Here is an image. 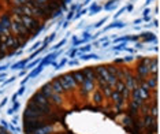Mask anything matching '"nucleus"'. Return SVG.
Segmentation results:
<instances>
[{
	"instance_id": "7ed1b4c3",
	"label": "nucleus",
	"mask_w": 160,
	"mask_h": 134,
	"mask_svg": "<svg viewBox=\"0 0 160 134\" xmlns=\"http://www.w3.org/2000/svg\"><path fill=\"white\" fill-rule=\"evenodd\" d=\"M21 22L27 30H40L41 26H40L39 21L33 17H27V15H22L21 17Z\"/></svg>"
},
{
	"instance_id": "20e7f679",
	"label": "nucleus",
	"mask_w": 160,
	"mask_h": 134,
	"mask_svg": "<svg viewBox=\"0 0 160 134\" xmlns=\"http://www.w3.org/2000/svg\"><path fill=\"white\" fill-rule=\"evenodd\" d=\"M59 82H60V85H62L63 90H71L77 86V82H75L73 74H66V75H63V77H60Z\"/></svg>"
},
{
	"instance_id": "6e6552de",
	"label": "nucleus",
	"mask_w": 160,
	"mask_h": 134,
	"mask_svg": "<svg viewBox=\"0 0 160 134\" xmlns=\"http://www.w3.org/2000/svg\"><path fill=\"white\" fill-rule=\"evenodd\" d=\"M6 47L7 48H18L19 47V40L17 37H7L6 39Z\"/></svg>"
},
{
	"instance_id": "6ab92c4d",
	"label": "nucleus",
	"mask_w": 160,
	"mask_h": 134,
	"mask_svg": "<svg viewBox=\"0 0 160 134\" xmlns=\"http://www.w3.org/2000/svg\"><path fill=\"white\" fill-rule=\"evenodd\" d=\"M146 82V85L149 86V89H156V85H157V78H156V75H153L152 78H149L148 81H145Z\"/></svg>"
},
{
	"instance_id": "0eeeda50",
	"label": "nucleus",
	"mask_w": 160,
	"mask_h": 134,
	"mask_svg": "<svg viewBox=\"0 0 160 134\" xmlns=\"http://www.w3.org/2000/svg\"><path fill=\"white\" fill-rule=\"evenodd\" d=\"M49 103L51 104H53V105H62L63 104V98H62V95H58V93H52V96H51L49 98Z\"/></svg>"
},
{
	"instance_id": "5701e85b",
	"label": "nucleus",
	"mask_w": 160,
	"mask_h": 134,
	"mask_svg": "<svg viewBox=\"0 0 160 134\" xmlns=\"http://www.w3.org/2000/svg\"><path fill=\"white\" fill-rule=\"evenodd\" d=\"M101 89H103V93H104L105 96H111V93H112V88L108 86V85H105V86L101 88Z\"/></svg>"
},
{
	"instance_id": "f257e3e1",
	"label": "nucleus",
	"mask_w": 160,
	"mask_h": 134,
	"mask_svg": "<svg viewBox=\"0 0 160 134\" xmlns=\"http://www.w3.org/2000/svg\"><path fill=\"white\" fill-rule=\"evenodd\" d=\"M49 125V120L48 118H41V119H25V130L26 133L36 130V129L44 127V126Z\"/></svg>"
},
{
	"instance_id": "393cba45",
	"label": "nucleus",
	"mask_w": 160,
	"mask_h": 134,
	"mask_svg": "<svg viewBox=\"0 0 160 134\" xmlns=\"http://www.w3.org/2000/svg\"><path fill=\"white\" fill-rule=\"evenodd\" d=\"M153 115H155V116L157 115V107H156V105L153 107Z\"/></svg>"
},
{
	"instance_id": "ddd939ff",
	"label": "nucleus",
	"mask_w": 160,
	"mask_h": 134,
	"mask_svg": "<svg viewBox=\"0 0 160 134\" xmlns=\"http://www.w3.org/2000/svg\"><path fill=\"white\" fill-rule=\"evenodd\" d=\"M110 97L112 98V100L116 103V104L119 105V107H121V105L123 104V100H124V98L122 97V95H121L119 92H116V90H112V93H111V96H110Z\"/></svg>"
},
{
	"instance_id": "f3484780",
	"label": "nucleus",
	"mask_w": 160,
	"mask_h": 134,
	"mask_svg": "<svg viewBox=\"0 0 160 134\" xmlns=\"http://www.w3.org/2000/svg\"><path fill=\"white\" fill-rule=\"evenodd\" d=\"M73 77H74L75 82H77V83H81V85H82L83 81H85V75H83L82 71H75L74 74H73Z\"/></svg>"
},
{
	"instance_id": "f8f14e48",
	"label": "nucleus",
	"mask_w": 160,
	"mask_h": 134,
	"mask_svg": "<svg viewBox=\"0 0 160 134\" xmlns=\"http://www.w3.org/2000/svg\"><path fill=\"white\" fill-rule=\"evenodd\" d=\"M40 93H41L44 97L49 98L51 96H52L53 90H52V86H51V83H47V85H44V86L41 88V90H40Z\"/></svg>"
},
{
	"instance_id": "f03ea898",
	"label": "nucleus",
	"mask_w": 160,
	"mask_h": 134,
	"mask_svg": "<svg viewBox=\"0 0 160 134\" xmlns=\"http://www.w3.org/2000/svg\"><path fill=\"white\" fill-rule=\"evenodd\" d=\"M30 103H33L34 105L42 108V110H48V111H51V107H52V104L49 103V100H48L47 97H44L40 92L36 93V95H33V97L30 98Z\"/></svg>"
},
{
	"instance_id": "2eb2a0df",
	"label": "nucleus",
	"mask_w": 160,
	"mask_h": 134,
	"mask_svg": "<svg viewBox=\"0 0 160 134\" xmlns=\"http://www.w3.org/2000/svg\"><path fill=\"white\" fill-rule=\"evenodd\" d=\"M138 74H140V77H146V75L149 74V67L145 64V63H141V64L138 66Z\"/></svg>"
},
{
	"instance_id": "4be33fe9",
	"label": "nucleus",
	"mask_w": 160,
	"mask_h": 134,
	"mask_svg": "<svg viewBox=\"0 0 160 134\" xmlns=\"http://www.w3.org/2000/svg\"><path fill=\"white\" fill-rule=\"evenodd\" d=\"M93 100H95L96 103H101L103 101V95H101L100 92H96L95 96H93Z\"/></svg>"
},
{
	"instance_id": "39448f33",
	"label": "nucleus",
	"mask_w": 160,
	"mask_h": 134,
	"mask_svg": "<svg viewBox=\"0 0 160 134\" xmlns=\"http://www.w3.org/2000/svg\"><path fill=\"white\" fill-rule=\"evenodd\" d=\"M11 27H12V30H14L17 34H19V36H25V34L27 33V29L22 25V22H15L14 21L11 23Z\"/></svg>"
},
{
	"instance_id": "423d86ee",
	"label": "nucleus",
	"mask_w": 160,
	"mask_h": 134,
	"mask_svg": "<svg viewBox=\"0 0 160 134\" xmlns=\"http://www.w3.org/2000/svg\"><path fill=\"white\" fill-rule=\"evenodd\" d=\"M95 89V82H93L92 79H85L82 83V93H89L92 92V90Z\"/></svg>"
},
{
	"instance_id": "1a4fd4ad",
	"label": "nucleus",
	"mask_w": 160,
	"mask_h": 134,
	"mask_svg": "<svg viewBox=\"0 0 160 134\" xmlns=\"http://www.w3.org/2000/svg\"><path fill=\"white\" fill-rule=\"evenodd\" d=\"M96 74L99 75V78H101V79L107 81V78H108V71H107V67H104V66H99L97 69H96Z\"/></svg>"
},
{
	"instance_id": "412c9836",
	"label": "nucleus",
	"mask_w": 160,
	"mask_h": 134,
	"mask_svg": "<svg viewBox=\"0 0 160 134\" xmlns=\"http://www.w3.org/2000/svg\"><path fill=\"white\" fill-rule=\"evenodd\" d=\"M155 118L153 116H151V115H146L145 116V123H144V126H145V127H149V126L151 125H155Z\"/></svg>"
},
{
	"instance_id": "9d476101",
	"label": "nucleus",
	"mask_w": 160,
	"mask_h": 134,
	"mask_svg": "<svg viewBox=\"0 0 160 134\" xmlns=\"http://www.w3.org/2000/svg\"><path fill=\"white\" fill-rule=\"evenodd\" d=\"M52 133V127H51L49 125L44 126V127H40V129H36V130L30 131V133L27 134H51Z\"/></svg>"
},
{
	"instance_id": "a878e982",
	"label": "nucleus",
	"mask_w": 160,
	"mask_h": 134,
	"mask_svg": "<svg viewBox=\"0 0 160 134\" xmlns=\"http://www.w3.org/2000/svg\"><path fill=\"white\" fill-rule=\"evenodd\" d=\"M0 134H8V133H6L4 130H0Z\"/></svg>"
},
{
	"instance_id": "dca6fc26",
	"label": "nucleus",
	"mask_w": 160,
	"mask_h": 134,
	"mask_svg": "<svg viewBox=\"0 0 160 134\" xmlns=\"http://www.w3.org/2000/svg\"><path fill=\"white\" fill-rule=\"evenodd\" d=\"M83 75H85V79H95L96 78V71L95 70H92V69H86V70H83Z\"/></svg>"
},
{
	"instance_id": "b1692460",
	"label": "nucleus",
	"mask_w": 160,
	"mask_h": 134,
	"mask_svg": "<svg viewBox=\"0 0 160 134\" xmlns=\"http://www.w3.org/2000/svg\"><path fill=\"white\" fill-rule=\"evenodd\" d=\"M15 2H17V4H18V6H21V4H24V3H26L27 0H15Z\"/></svg>"
},
{
	"instance_id": "a211bd4d",
	"label": "nucleus",
	"mask_w": 160,
	"mask_h": 134,
	"mask_svg": "<svg viewBox=\"0 0 160 134\" xmlns=\"http://www.w3.org/2000/svg\"><path fill=\"white\" fill-rule=\"evenodd\" d=\"M0 25H2V26L4 27V29L6 30H8L10 27H11V19L8 18V17H3V18H2V21H0Z\"/></svg>"
},
{
	"instance_id": "9b49d317",
	"label": "nucleus",
	"mask_w": 160,
	"mask_h": 134,
	"mask_svg": "<svg viewBox=\"0 0 160 134\" xmlns=\"http://www.w3.org/2000/svg\"><path fill=\"white\" fill-rule=\"evenodd\" d=\"M51 86H52L53 93L62 95V93L64 92V90H63V88H62V85H60V82H59V78H58V79H55V81H52V82H51Z\"/></svg>"
},
{
	"instance_id": "aec40b11",
	"label": "nucleus",
	"mask_w": 160,
	"mask_h": 134,
	"mask_svg": "<svg viewBox=\"0 0 160 134\" xmlns=\"http://www.w3.org/2000/svg\"><path fill=\"white\" fill-rule=\"evenodd\" d=\"M47 4H48V0H33V6L40 8V10L44 8Z\"/></svg>"
},
{
	"instance_id": "4468645a",
	"label": "nucleus",
	"mask_w": 160,
	"mask_h": 134,
	"mask_svg": "<svg viewBox=\"0 0 160 134\" xmlns=\"http://www.w3.org/2000/svg\"><path fill=\"white\" fill-rule=\"evenodd\" d=\"M133 103H136V104H138V105H141V103H142L140 88H137V86L133 89Z\"/></svg>"
}]
</instances>
